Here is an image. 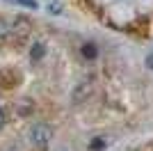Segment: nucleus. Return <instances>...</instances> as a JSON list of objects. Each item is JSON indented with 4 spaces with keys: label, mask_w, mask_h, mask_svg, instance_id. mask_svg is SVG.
<instances>
[{
    "label": "nucleus",
    "mask_w": 153,
    "mask_h": 151,
    "mask_svg": "<svg viewBox=\"0 0 153 151\" xmlns=\"http://www.w3.org/2000/svg\"><path fill=\"white\" fill-rule=\"evenodd\" d=\"M27 138L37 149H44V147H48V142L53 138V128L48 124H34L30 128V133H27Z\"/></svg>",
    "instance_id": "nucleus-1"
},
{
    "label": "nucleus",
    "mask_w": 153,
    "mask_h": 151,
    "mask_svg": "<svg viewBox=\"0 0 153 151\" xmlns=\"http://www.w3.org/2000/svg\"><path fill=\"white\" fill-rule=\"evenodd\" d=\"M0 108H2V99H0Z\"/></svg>",
    "instance_id": "nucleus-13"
},
{
    "label": "nucleus",
    "mask_w": 153,
    "mask_h": 151,
    "mask_svg": "<svg viewBox=\"0 0 153 151\" xmlns=\"http://www.w3.org/2000/svg\"><path fill=\"white\" fill-rule=\"evenodd\" d=\"M2 126H5V110L0 108V128H2Z\"/></svg>",
    "instance_id": "nucleus-11"
},
{
    "label": "nucleus",
    "mask_w": 153,
    "mask_h": 151,
    "mask_svg": "<svg viewBox=\"0 0 153 151\" xmlns=\"http://www.w3.org/2000/svg\"><path fill=\"white\" fill-rule=\"evenodd\" d=\"M48 12L55 14V16H57V14H62V2H57V0H55V2H48Z\"/></svg>",
    "instance_id": "nucleus-10"
},
{
    "label": "nucleus",
    "mask_w": 153,
    "mask_h": 151,
    "mask_svg": "<svg viewBox=\"0 0 153 151\" xmlns=\"http://www.w3.org/2000/svg\"><path fill=\"white\" fill-rule=\"evenodd\" d=\"M21 78H19V73L16 71H12V69H2L0 71V85L5 89H12V87H16V82H19Z\"/></svg>",
    "instance_id": "nucleus-3"
},
{
    "label": "nucleus",
    "mask_w": 153,
    "mask_h": 151,
    "mask_svg": "<svg viewBox=\"0 0 153 151\" xmlns=\"http://www.w3.org/2000/svg\"><path fill=\"white\" fill-rule=\"evenodd\" d=\"M7 2L21 5V7H25V9H37V2H34V0H7Z\"/></svg>",
    "instance_id": "nucleus-8"
},
{
    "label": "nucleus",
    "mask_w": 153,
    "mask_h": 151,
    "mask_svg": "<svg viewBox=\"0 0 153 151\" xmlns=\"http://www.w3.org/2000/svg\"><path fill=\"white\" fill-rule=\"evenodd\" d=\"M105 144H108V140H103V138H96L94 142L89 144V149H91V151H98V149H103Z\"/></svg>",
    "instance_id": "nucleus-9"
},
{
    "label": "nucleus",
    "mask_w": 153,
    "mask_h": 151,
    "mask_svg": "<svg viewBox=\"0 0 153 151\" xmlns=\"http://www.w3.org/2000/svg\"><path fill=\"white\" fill-rule=\"evenodd\" d=\"M146 67H149V69H153V55L146 57Z\"/></svg>",
    "instance_id": "nucleus-12"
},
{
    "label": "nucleus",
    "mask_w": 153,
    "mask_h": 151,
    "mask_svg": "<svg viewBox=\"0 0 153 151\" xmlns=\"http://www.w3.org/2000/svg\"><path fill=\"white\" fill-rule=\"evenodd\" d=\"M82 55L87 57V60H94V57L98 55V50H96L94 44H85V46H82Z\"/></svg>",
    "instance_id": "nucleus-7"
},
{
    "label": "nucleus",
    "mask_w": 153,
    "mask_h": 151,
    "mask_svg": "<svg viewBox=\"0 0 153 151\" xmlns=\"http://www.w3.org/2000/svg\"><path fill=\"white\" fill-rule=\"evenodd\" d=\"M44 55H46L44 44H32V48H30V57H32V60H41Z\"/></svg>",
    "instance_id": "nucleus-5"
},
{
    "label": "nucleus",
    "mask_w": 153,
    "mask_h": 151,
    "mask_svg": "<svg viewBox=\"0 0 153 151\" xmlns=\"http://www.w3.org/2000/svg\"><path fill=\"white\" fill-rule=\"evenodd\" d=\"M89 92H91V85H89V82H80V85H78V89L73 92V101H76V103H80L82 99H87V96H89Z\"/></svg>",
    "instance_id": "nucleus-4"
},
{
    "label": "nucleus",
    "mask_w": 153,
    "mask_h": 151,
    "mask_svg": "<svg viewBox=\"0 0 153 151\" xmlns=\"http://www.w3.org/2000/svg\"><path fill=\"white\" fill-rule=\"evenodd\" d=\"M9 34H12V25L7 23L5 19H0V41H5Z\"/></svg>",
    "instance_id": "nucleus-6"
},
{
    "label": "nucleus",
    "mask_w": 153,
    "mask_h": 151,
    "mask_svg": "<svg viewBox=\"0 0 153 151\" xmlns=\"http://www.w3.org/2000/svg\"><path fill=\"white\" fill-rule=\"evenodd\" d=\"M30 21L25 19V16H16L14 19V23H12V34L14 37H19V39H23L25 34H30Z\"/></svg>",
    "instance_id": "nucleus-2"
}]
</instances>
